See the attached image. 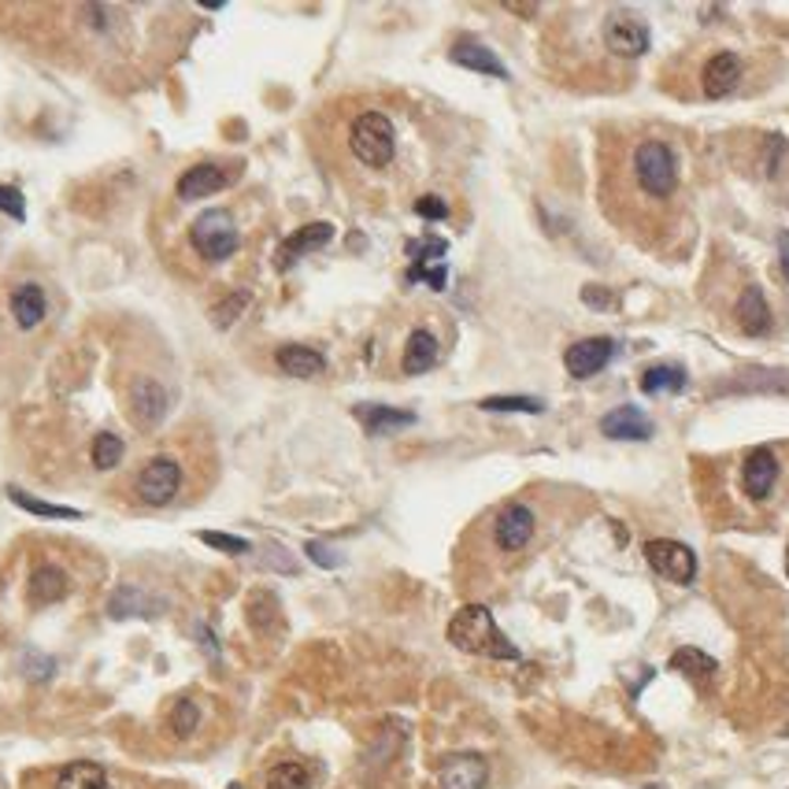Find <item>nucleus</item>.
<instances>
[{
	"instance_id": "a878e982",
	"label": "nucleus",
	"mask_w": 789,
	"mask_h": 789,
	"mask_svg": "<svg viewBox=\"0 0 789 789\" xmlns=\"http://www.w3.org/2000/svg\"><path fill=\"white\" fill-rule=\"evenodd\" d=\"M56 789H108V775L100 764H89V760H79V764H68L56 778Z\"/></svg>"
},
{
	"instance_id": "6ab92c4d",
	"label": "nucleus",
	"mask_w": 789,
	"mask_h": 789,
	"mask_svg": "<svg viewBox=\"0 0 789 789\" xmlns=\"http://www.w3.org/2000/svg\"><path fill=\"white\" fill-rule=\"evenodd\" d=\"M356 419L363 422L368 434H393L401 427H411L416 422V411H401V408H386V404H356Z\"/></svg>"
},
{
	"instance_id": "4c0bfd02",
	"label": "nucleus",
	"mask_w": 789,
	"mask_h": 789,
	"mask_svg": "<svg viewBox=\"0 0 789 789\" xmlns=\"http://www.w3.org/2000/svg\"><path fill=\"white\" fill-rule=\"evenodd\" d=\"M246 304H249V297H246V294H238V297L230 300L227 308H219V312H215V323H219V326H230V319L238 315V312H241V308H246Z\"/></svg>"
},
{
	"instance_id": "0eeeda50",
	"label": "nucleus",
	"mask_w": 789,
	"mask_h": 789,
	"mask_svg": "<svg viewBox=\"0 0 789 789\" xmlns=\"http://www.w3.org/2000/svg\"><path fill=\"white\" fill-rule=\"evenodd\" d=\"M490 534H493L497 552H504V557H519L523 549H530L534 534H538V515H534L530 504L509 501L493 512Z\"/></svg>"
},
{
	"instance_id": "6e6552de",
	"label": "nucleus",
	"mask_w": 789,
	"mask_h": 789,
	"mask_svg": "<svg viewBox=\"0 0 789 789\" xmlns=\"http://www.w3.org/2000/svg\"><path fill=\"white\" fill-rule=\"evenodd\" d=\"M645 560H649L656 575H664L667 582H674V586H690V582L697 578V552L682 541H671V538L645 541Z\"/></svg>"
},
{
	"instance_id": "f3484780",
	"label": "nucleus",
	"mask_w": 789,
	"mask_h": 789,
	"mask_svg": "<svg viewBox=\"0 0 789 789\" xmlns=\"http://www.w3.org/2000/svg\"><path fill=\"white\" fill-rule=\"evenodd\" d=\"M227 182H230V175L223 171V167L196 164L186 175H178L175 193H178V201H204V196H215L219 190H227Z\"/></svg>"
},
{
	"instance_id": "20e7f679",
	"label": "nucleus",
	"mask_w": 789,
	"mask_h": 789,
	"mask_svg": "<svg viewBox=\"0 0 789 789\" xmlns=\"http://www.w3.org/2000/svg\"><path fill=\"white\" fill-rule=\"evenodd\" d=\"M182 482H186V471L182 464H178L175 456H153L145 459V464L138 467L134 475V497L141 504H148V509H164V504H171L178 493H182Z\"/></svg>"
},
{
	"instance_id": "bb28decb",
	"label": "nucleus",
	"mask_w": 789,
	"mask_h": 789,
	"mask_svg": "<svg viewBox=\"0 0 789 789\" xmlns=\"http://www.w3.org/2000/svg\"><path fill=\"white\" fill-rule=\"evenodd\" d=\"M671 667H674V671H682L685 679H693V682H708V679H716V674H719V664L712 660L708 653L690 649V645L671 656Z\"/></svg>"
},
{
	"instance_id": "2eb2a0df",
	"label": "nucleus",
	"mask_w": 789,
	"mask_h": 789,
	"mask_svg": "<svg viewBox=\"0 0 789 789\" xmlns=\"http://www.w3.org/2000/svg\"><path fill=\"white\" fill-rule=\"evenodd\" d=\"M600 434L612 441H649L656 434V427L645 411H637L634 404H623V408L608 411V416L600 419Z\"/></svg>"
},
{
	"instance_id": "4be33fe9",
	"label": "nucleus",
	"mask_w": 789,
	"mask_h": 789,
	"mask_svg": "<svg viewBox=\"0 0 789 789\" xmlns=\"http://www.w3.org/2000/svg\"><path fill=\"white\" fill-rule=\"evenodd\" d=\"M45 312H49V304H45L41 286H31V282H26V286L12 289V315L23 331H34V326L45 319Z\"/></svg>"
},
{
	"instance_id": "7c9ffc66",
	"label": "nucleus",
	"mask_w": 789,
	"mask_h": 789,
	"mask_svg": "<svg viewBox=\"0 0 789 789\" xmlns=\"http://www.w3.org/2000/svg\"><path fill=\"white\" fill-rule=\"evenodd\" d=\"M119 459H123V441L116 434H97L93 438V467L97 471H111V467H119Z\"/></svg>"
},
{
	"instance_id": "dca6fc26",
	"label": "nucleus",
	"mask_w": 789,
	"mask_h": 789,
	"mask_svg": "<svg viewBox=\"0 0 789 789\" xmlns=\"http://www.w3.org/2000/svg\"><path fill=\"white\" fill-rule=\"evenodd\" d=\"M331 238H334L331 223H308V227H300L294 238L282 241V249H278V256H275V267H278V271H289L300 256H308V252L331 246Z\"/></svg>"
},
{
	"instance_id": "f257e3e1",
	"label": "nucleus",
	"mask_w": 789,
	"mask_h": 789,
	"mask_svg": "<svg viewBox=\"0 0 789 789\" xmlns=\"http://www.w3.org/2000/svg\"><path fill=\"white\" fill-rule=\"evenodd\" d=\"M679 196V156L664 138H634L626 145H612V159H605V215H612L631 238L660 234L667 227Z\"/></svg>"
},
{
	"instance_id": "9d476101",
	"label": "nucleus",
	"mask_w": 789,
	"mask_h": 789,
	"mask_svg": "<svg viewBox=\"0 0 789 789\" xmlns=\"http://www.w3.org/2000/svg\"><path fill=\"white\" fill-rule=\"evenodd\" d=\"M605 45L619 60H637L649 52V26L631 12H615L605 23Z\"/></svg>"
},
{
	"instance_id": "ea45409f",
	"label": "nucleus",
	"mask_w": 789,
	"mask_h": 789,
	"mask_svg": "<svg viewBox=\"0 0 789 789\" xmlns=\"http://www.w3.org/2000/svg\"><path fill=\"white\" fill-rule=\"evenodd\" d=\"M786 571H789V552H786Z\"/></svg>"
},
{
	"instance_id": "9b49d317",
	"label": "nucleus",
	"mask_w": 789,
	"mask_h": 789,
	"mask_svg": "<svg viewBox=\"0 0 789 789\" xmlns=\"http://www.w3.org/2000/svg\"><path fill=\"white\" fill-rule=\"evenodd\" d=\"M441 789H486L490 786V760L478 753H456L445 756L438 767Z\"/></svg>"
},
{
	"instance_id": "423d86ee",
	"label": "nucleus",
	"mask_w": 789,
	"mask_h": 789,
	"mask_svg": "<svg viewBox=\"0 0 789 789\" xmlns=\"http://www.w3.org/2000/svg\"><path fill=\"white\" fill-rule=\"evenodd\" d=\"M190 241L196 249V256L208 260V263H223L238 252V223H234L230 212L212 208L204 215H196V223L190 227Z\"/></svg>"
},
{
	"instance_id": "2f4dec72",
	"label": "nucleus",
	"mask_w": 789,
	"mask_h": 789,
	"mask_svg": "<svg viewBox=\"0 0 789 789\" xmlns=\"http://www.w3.org/2000/svg\"><path fill=\"white\" fill-rule=\"evenodd\" d=\"M482 408L486 411H534V416H538L541 401L538 397H486Z\"/></svg>"
},
{
	"instance_id": "c756f323",
	"label": "nucleus",
	"mask_w": 789,
	"mask_h": 789,
	"mask_svg": "<svg viewBox=\"0 0 789 789\" xmlns=\"http://www.w3.org/2000/svg\"><path fill=\"white\" fill-rule=\"evenodd\" d=\"M167 727H171L175 738H193V730L201 727V708H196V701L182 697L171 708V716H167Z\"/></svg>"
},
{
	"instance_id": "f03ea898",
	"label": "nucleus",
	"mask_w": 789,
	"mask_h": 789,
	"mask_svg": "<svg viewBox=\"0 0 789 789\" xmlns=\"http://www.w3.org/2000/svg\"><path fill=\"white\" fill-rule=\"evenodd\" d=\"M449 642L459 653L471 656H490V660H519V649L504 637L497 626L493 612L486 605H464L459 612L449 619Z\"/></svg>"
},
{
	"instance_id": "7ed1b4c3",
	"label": "nucleus",
	"mask_w": 789,
	"mask_h": 789,
	"mask_svg": "<svg viewBox=\"0 0 789 789\" xmlns=\"http://www.w3.org/2000/svg\"><path fill=\"white\" fill-rule=\"evenodd\" d=\"M349 153L371 171H386L397 159V130L386 111H363L349 127Z\"/></svg>"
},
{
	"instance_id": "5701e85b",
	"label": "nucleus",
	"mask_w": 789,
	"mask_h": 789,
	"mask_svg": "<svg viewBox=\"0 0 789 789\" xmlns=\"http://www.w3.org/2000/svg\"><path fill=\"white\" fill-rule=\"evenodd\" d=\"M63 594H68V575H63L60 567H49V563L37 567L31 575V586H26V597H31L34 608L52 605V600H60Z\"/></svg>"
},
{
	"instance_id": "f8f14e48",
	"label": "nucleus",
	"mask_w": 789,
	"mask_h": 789,
	"mask_svg": "<svg viewBox=\"0 0 789 789\" xmlns=\"http://www.w3.org/2000/svg\"><path fill=\"white\" fill-rule=\"evenodd\" d=\"M741 74H745V63L738 52H712L701 68V93L708 100H722L741 86Z\"/></svg>"
},
{
	"instance_id": "cd10ccee",
	"label": "nucleus",
	"mask_w": 789,
	"mask_h": 789,
	"mask_svg": "<svg viewBox=\"0 0 789 789\" xmlns=\"http://www.w3.org/2000/svg\"><path fill=\"white\" fill-rule=\"evenodd\" d=\"M263 789H312V772L297 760H282L263 778Z\"/></svg>"
},
{
	"instance_id": "473e14b6",
	"label": "nucleus",
	"mask_w": 789,
	"mask_h": 789,
	"mask_svg": "<svg viewBox=\"0 0 789 789\" xmlns=\"http://www.w3.org/2000/svg\"><path fill=\"white\" fill-rule=\"evenodd\" d=\"M201 541L219 552H230V557H241V552L252 549L246 538H234V534H219V530H201Z\"/></svg>"
},
{
	"instance_id": "39448f33",
	"label": "nucleus",
	"mask_w": 789,
	"mask_h": 789,
	"mask_svg": "<svg viewBox=\"0 0 789 789\" xmlns=\"http://www.w3.org/2000/svg\"><path fill=\"white\" fill-rule=\"evenodd\" d=\"M778 482H782V456H778V449L756 445L741 456L738 486H741V493H745V501L767 504L778 493Z\"/></svg>"
},
{
	"instance_id": "aec40b11",
	"label": "nucleus",
	"mask_w": 789,
	"mask_h": 789,
	"mask_svg": "<svg viewBox=\"0 0 789 789\" xmlns=\"http://www.w3.org/2000/svg\"><path fill=\"white\" fill-rule=\"evenodd\" d=\"M453 63H459V68H467V71H478V74H493V79H509V68H504L486 45L471 41V37H464V41L453 45Z\"/></svg>"
},
{
	"instance_id": "c9c22d12",
	"label": "nucleus",
	"mask_w": 789,
	"mask_h": 789,
	"mask_svg": "<svg viewBox=\"0 0 789 789\" xmlns=\"http://www.w3.org/2000/svg\"><path fill=\"white\" fill-rule=\"evenodd\" d=\"M608 289H600V286H586L582 289V300H586L589 308H597V312H608L612 308V297H605Z\"/></svg>"
},
{
	"instance_id": "ddd939ff",
	"label": "nucleus",
	"mask_w": 789,
	"mask_h": 789,
	"mask_svg": "<svg viewBox=\"0 0 789 789\" xmlns=\"http://www.w3.org/2000/svg\"><path fill=\"white\" fill-rule=\"evenodd\" d=\"M612 352H615L612 337H582V342H575L563 352V368H567L571 379H594V374L608 368Z\"/></svg>"
},
{
	"instance_id": "72a5a7b5",
	"label": "nucleus",
	"mask_w": 789,
	"mask_h": 789,
	"mask_svg": "<svg viewBox=\"0 0 789 789\" xmlns=\"http://www.w3.org/2000/svg\"><path fill=\"white\" fill-rule=\"evenodd\" d=\"M23 193L12 190V186H0V212L4 215H12L15 223H23L26 219V208H23Z\"/></svg>"
},
{
	"instance_id": "e433bc0d",
	"label": "nucleus",
	"mask_w": 789,
	"mask_h": 789,
	"mask_svg": "<svg viewBox=\"0 0 789 789\" xmlns=\"http://www.w3.org/2000/svg\"><path fill=\"white\" fill-rule=\"evenodd\" d=\"M308 557H312L319 567H337V563H342L331 549H326V545H319V541H308Z\"/></svg>"
},
{
	"instance_id": "393cba45",
	"label": "nucleus",
	"mask_w": 789,
	"mask_h": 789,
	"mask_svg": "<svg viewBox=\"0 0 789 789\" xmlns=\"http://www.w3.org/2000/svg\"><path fill=\"white\" fill-rule=\"evenodd\" d=\"M685 368L679 363H656L642 374V390L649 393V397H664V393H682L685 390Z\"/></svg>"
},
{
	"instance_id": "b1692460",
	"label": "nucleus",
	"mask_w": 789,
	"mask_h": 789,
	"mask_svg": "<svg viewBox=\"0 0 789 789\" xmlns=\"http://www.w3.org/2000/svg\"><path fill=\"white\" fill-rule=\"evenodd\" d=\"M159 612V600H153L148 594H141L134 586H123L116 589L108 600V615L111 619H134V615H153Z\"/></svg>"
},
{
	"instance_id": "a19ab883",
	"label": "nucleus",
	"mask_w": 789,
	"mask_h": 789,
	"mask_svg": "<svg viewBox=\"0 0 789 789\" xmlns=\"http://www.w3.org/2000/svg\"><path fill=\"white\" fill-rule=\"evenodd\" d=\"M230 789H241V786H230Z\"/></svg>"
},
{
	"instance_id": "1a4fd4ad",
	"label": "nucleus",
	"mask_w": 789,
	"mask_h": 789,
	"mask_svg": "<svg viewBox=\"0 0 789 789\" xmlns=\"http://www.w3.org/2000/svg\"><path fill=\"white\" fill-rule=\"evenodd\" d=\"M127 408H130V419H134L138 430H153L164 422L167 408H171V393H167L164 382L156 379H134L127 386Z\"/></svg>"
},
{
	"instance_id": "c85d7f7f",
	"label": "nucleus",
	"mask_w": 789,
	"mask_h": 789,
	"mask_svg": "<svg viewBox=\"0 0 789 789\" xmlns=\"http://www.w3.org/2000/svg\"><path fill=\"white\" fill-rule=\"evenodd\" d=\"M8 497L19 504L23 512H34V515H41V519H82V512H74V509H63V504H49V501H41V497H31V493H23V490H8Z\"/></svg>"
},
{
	"instance_id": "a211bd4d",
	"label": "nucleus",
	"mask_w": 789,
	"mask_h": 789,
	"mask_svg": "<svg viewBox=\"0 0 789 789\" xmlns=\"http://www.w3.org/2000/svg\"><path fill=\"white\" fill-rule=\"evenodd\" d=\"M275 363L282 374H289V379H315V374L326 371L323 352H315L312 345H282L275 352Z\"/></svg>"
},
{
	"instance_id": "58836bf2",
	"label": "nucleus",
	"mask_w": 789,
	"mask_h": 789,
	"mask_svg": "<svg viewBox=\"0 0 789 789\" xmlns=\"http://www.w3.org/2000/svg\"><path fill=\"white\" fill-rule=\"evenodd\" d=\"M778 252H782V275L789 282V230L778 234Z\"/></svg>"
},
{
	"instance_id": "412c9836",
	"label": "nucleus",
	"mask_w": 789,
	"mask_h": 789,
	"mask_svg": "<svg viewBox=\"0 0 789 789\" xmlns=\"http://www.w3.org/2000/svg\"><path fill=\"white\" fill-rule=\"evenodd\" d=\"M438 363V337L430 331H411L408 345L401 356V371L404 374H427Z\"/></svg>"
},
{
	"instance_id": "f704fd0d",
	"label": "nucleus",
	"mask_w": 789,
	"mask_h": 789,
	"mask_svg": "<svg viewBox=\"0 0 789 789\" xmlns=\"http://www.w3.org/2000/svg\"><path fill=\"white\" fill-rule=\"evenodd\" d=\"M416 215H422V219H445L449 208L438 196H422V201H416Z\"/></svg>"
},
{
	"instance_id": "4468645a",
	"label": "nucleus",
	"mask_w": 789,
	"mask_h": 789,
	"mask_svg": "<svg viewBox=\"0 0 789 789\" xmlns=\"http://www.w3.org/2000/svg\"><path fill=\"white\" fill-rule=\"evenodd\" d=\"M734 323H738V331L741 334H749V337H764V334H772V304H767V297H764V289L760 286H745L738 294L734 300Z\"/></svg>"
}]
</instances>
